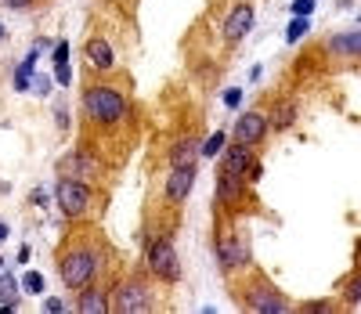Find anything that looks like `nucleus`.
Masks as SVG:
<instances>
[{
	"mask_svg": "<svg viewBox=\"0 0 361 314\" xmlns=\"http://www.w3.org/2000/svg\"><path fill=\"white\" fill-rule=\"evenodd\" d=\"M224 141H228V134L224 131H217V134H209L202 145H199V155H206V159H209V155H217L221 148H224Z\"/></svg>",
	"mask_w": 361,
	"mask_h": 314,
	"instance_id": "412c9836",
	"label": "nucleus"
},
{
	"mask_svg": "<svg viewBox=\"0 0 361 314\" xmlns=\"http://www.w3.org/2000/svg\"><path fill=\"white\" fill-rule=\"evenodd\" d=\"M253 29V8L250 4H235L231 11H228V18H224V44H238V40H246V33Z\"/></svg>",
	"mask_w": 361,
	"mask_h": 314,
	"instance_id": "9b49d317",
	"label": "nucleus"
},
{
	"mask_svg": "<svg viewBox=\"0 0 361 314\" xmlns=\"http://www.w3.org/2000/svg\"><path fill=\"white\" fill-rule=\"evenodd\" d=\"M62 174H69V177H80V181H94V174H98V159L90 152H83V148H76L73 155H66L62 159Z\"/></svg>",
	"mask_w": 361,
	"mask_h": 314,
	"instance_id": "ddd939ff",
	"label": "nucleus"
},
{
	"mask_svg": "<svg viewBox=\"0 0 361 314\" xmlns=\"http://www.w3.org/2000/svg\"><path fill=\"white\" fill-rule=\"evenodd\" d=\"M44 310H47V314H62V310H66V303H62V300H54V296H51V300L44 303Z\"/></svg>",
	"mask_w": 361,
	"mask_h": 314,
	"instance_id": "c85d7f7f",
	"label": "nucleus"
},
{
	"mask_svg": "<svg viewBox=\"0 0 361 314\" xmlns=\"http://www.w3.org/2000/svg\"><path fill=\"white\" fill-rule=\"evenodd\" d=\"M192 184H195V163H192V167H173L170 177H166V188H163L166 203H170V206H180V203L188 199Z\"/></svg>",
	"mask_w": 361,
	"mask_h": 314,
	"instance_id": "f8f14e48",
	"label": "nucleus"
},
{
	"mask_svg": "<svg viewBox=\"0 0 361 314\" xmlns=\"http://www.w3.org/2000/svg\"><path fill=\"white\" fill-rule=\"evenodd\" d=\"M0 307H18V282L11 274H0Z\"/></svg>",
	"mask_w": 361,
	"mask_h": 314,
	"instance_id": "aec40b11",
	"label": "nucleus"
},
{
	"mask_svg": "<svg viewBox=\"0 0 361 314\" xmlns=\"http://www.w3.org/2000/svg\"><path fill=\"white\" fill-rule=\"evenodd\" d=\"M343 300H347V303H361V271L350 274V282L343 286Z\"/></svg>",
	"mask_w": 361,
	"mask_h": 314,
	"instance_id": "b1692460",
	"label": "nucleus"
},
{
	"mask_svg": "<svg viewBox=\"0 0 361 314\" xmlns=\"http://www.w3.org/2000/svg\"><path fill=\"white\" fill-rule=\"evenodd\" d=\"M217 203L238 217V210L253 206L250 181H246V177H235V174H224V170H221V174H217Z\"/></svg>",
	"mask_w": 361,
	"mask_h": 314,
	"instance_id": "6e6552de",
	"label": "nucleus"
},
{
	"mask_svg": "<svg viewBox=\"0 0 361 314\" xmlns=\"http://www.w3.org/2000/svg\"><path fill=\"white\" fill-rule=\"evenodd\" d=\"M102 271V257H98V249L90 246V242H76L69 246L62 257H58V274H62V286L80 293L87 286H94V278Z\"/></svg>",
	"mask_w": 361,
	"mask_h": 314,
	"instance_id": "f03ea898",
	"label": "nucleus"
},
{
	"mask_svg": "<svg viewBox=\"0 0 361 314\" xmlns=\"http://www.w3.org/2000/svg\"><path fill=\"white\" fill-rule=\"evenodd\" d=\"M0 264H4V257H0Z\"/></svg>",
	"mask_w": 361,
	"mask_h": 314,
	"instance_id": "72a5a7b5",
	"label": "nucleus"
},
{
	"mask_svg": "<svg viewBox=\"0 0 361 314\" xmlns=\"http://www.w3.org/2000/svg\"><path fill=\"white\" fill-rule=\"evenodd\" d=\"M145 267L152 271V278L166 282V286H173V282H180V257L173 249V235H148L145 238Z\"/></svg>",
	"mask_w": 361,
	"mask_h": 314,
	"instance_id": "7ed1b4c3",
	"label": "nucleus"
},
{
	"mask_svg": "<svg viewBox=\"0 0 361 314\" xmlns=\"http://www.w3.org/2000/svg\"><path fill=\"white\" fill-rule=\"evenodd\" d=\"M83 116L94 123V127L102 131H116L119 123H127L130 119V102H127V94L119 90V87H109V83H90L83 90Z\"/></svg>",
	"mask_w": 361,
	"mask_h": 314,
	"instance_id": "f257e3e1",
	"label": "nucleus"
},
{
	"mask_svg": "<svg viewBox=\"0 0 361 314\" xmlns=\"http://www.w3.org/2000/svg\"><path fill=\"white\" fill-rule=\"evenodd\" d=\"M307 29H311V22H307V18H293V22H289V29H286V44L304 40V37H307Z\"/></svg>",
	"mask_w": 361,
	"mask_h": 314,
	"instance_id": "4be33fe9",
	"label": "nucleus"
},
{
	"mask_svg": "<svg viewBox=\"0 0 361 314\" xmlns=\"http://www.w3.org/2000/svg\"><path fill=\"white\" fill-rule=\"evenodd\" d=\"M0 40H8V29L4 25H0Z\"/></svg>",
	"mask_w": 361,
	"mask_h": 314,
	"instance_id": "2f4dec72",
	"label": "nucleus"
},
{
	"mask_svg": "<svg viewBox=\"0 0 361 314\" xmlns=\"http://www.w3.org/2000/svg\"><path fill=\"white\" fill-rule=\"evenodd\" d=\"M54 203H58V210H62L69 221H80V217L90 210V184L80 181V177L62 174L58 184H54Z\"/></svg>",
	"mask_w": 361,
	"mask_h": 314,
	"instance_id": "39448f33",
	"label": "nucleus"
},
{
	"mask_svg": "<svg viewBox=\"0 0 361 314\" xmlns=\"http://www.w3.org/2000/svg\"><path fill=\"white\" fill-rule=\"evenodd\" d=\"M325 51H329V54H336V58H357V61H361V29H350V33L329 37Z\"/></svg>",
	"mask_w": 361,
	"mask_h": 314,
	"instance_id": "4468645a",
	"label": "nucleus"
},
{
	"mask_svg": "<svg viewBox=\"0 0 361 314\" xmlns=\"http://www.w3.org/2000/svg\"><path fill=\"white\" fill-rule=\"evenodd\" d=\"M357 264H361V253H357Z\"/></svg>",
	"mask_w": 361,
	"mask_h": 314,
	"instance_id": "473e14b6",
	"label": "nucleus"
},
{
	"mask_svg": "<svg viewBox=\"0 0 361 314\" xmlns=\"http://www.w3.org/2000/svg\"><path fill=\"white\" fill-rule=\"evenodd\" d=\"M257 148L253 145H243V141H231L221 155V170L224 174H235V177H250V170L257 167Z\"/></svg>",
	"mask_w": 361,
	"mask_h": 314,
	"instance_id": "9d476101",
	"label": "nucleus"
},
{
	"mask_svg": "<svg viewBox=\"0 0 361 314\" xmlns=\"http://www.w3.org/2000/svg\"><path fill=\"white\" fill-rule=\"evenodd\" d=\"M156 307V293H152V286H148L145 278H137V274H130V278H123L119 286L109 293V310H116V314H148Z\"/></svg>",
	"mask_w": 361,
	"mask_h": 314,
	"instance_id": "20e7f679",
	"label": "nucleus"
},
{
	"mask_svg": "<svg viewBox=\"0 0 361 314\" xmlns=\"http://www.w3.org/2000/svg\"><path fill=\"white\" fill-rule=\"evenodd\" d=\"M54 61H69V40H58L54 44Z\"/></svg>",
	"mask_w": 361,
	"mask_h": 314,
	"instance_id": "cd10ccee",
	"label": "nucleus"
},
{
	"mask_svg": "<svg viewBox=\"0 0 361 314\" xmlns=\"http://www.w3.org/2000/svg\"><path fill=\"white\" fill-rule=\"evenodd\" d=\"M44 51L33 44V51H29V58L22 61V66H18V73H15V90H29V87H33V69H37V58H40Z\"/></svg>",
	"mask_w": 361,
	"mask_h": 314,
	"instance_id": "6ab92c4d",
	"label": "nucleus"
},
{
	"mask_svg": "<svg viewBox=\"0 0 361 314\" xmlns=\"http://www.w3.org/2000/svg\"><path fill=\"white\" fill-rule=\"evenodd\" d=\"M243 303H246V310H253V314H289V310H296L275 286H271L267 278H257L253 286L243 293Z\"/></svg>",
	"mask_w": 361,
	"mask_h": 314,
	"instance_id": "423d86ee",
	"label": "nucleus"
},
{
	"mask_svg": "<svg viewBox=\"0 0 361 314\" xmlns=\"http://www.w3.org/2000/svg\"><path fill=\"white\" fill-rule=\"evenodd\" d=\"M267 119H271V131H289L296 123V102L293 98H279Z\"/></svg>",
	"mask_w": 361,
	"mask_h": 314,
	"instance_id": "a211bd4d",
	"label": "nucleus"
},
{
	"mask_svg": "<svg viewBox=\"0 0 361 314\" xmlns=\"http://www.w3.org/2000/svg\"><path fill=\"white\" fill-rule=\"evenodd\" d=\"M314 11V0H293V15L296 18H307Z\"/></svg>",
	"mask_w": 361,
	"mask_h": 314,
	"instance_id": "a878e982",
	"label": "nucleus"
},
{
	"mask_svg": "<svg viewBox=\"0 0 361 314\" xmlns=\"http://www.w3.org/2000/svg\"><path fill=\"white\" fill-rule=\"evenodd\" d=\"M199 159V141L195 138H180V141H173V148H170V167H192Z\"/></svg>",
	"mask_w": 361,
	"mask_h": 314,
	"instance_id": "f3484780",
	"label": "nucleus"
},
{
	"mask_svg": "<svg viewBox=\"0 0 361 314\" xmlns=\"http://www.w3.org/2000/svg\"><path fill=\"white\" fill-rule=\"evenodd\" d=\"M83 54H87V66H90V69H98V73H109V69H112V61H116L109 40H102V37H90L87 47H83Z\"/></svg>",
	"mask_w": 361,
	"mask_h": 314,
	"instance_id": "2eb2a0df",
	"label": "nucleus"
},
{
	"mask_svg": "<svg viewBox=\"0 0 361 314\" xmlns=\"http://www.w3.org/2000/svg\"><path fill=\"white\" fill-rule=\"evenodd\" d=\"M217 264H221L224 274H238V271L250 267V246H246V238L238 231L217 235Z\"/></svg>",
	"mask_w": 361,
	"mask_h": 314,
	"instance_id": "0eeeda50",
	"label": "nucleus"
},
{
	"mask_svg": "<svg viewBox=\"0 0 361 314\" xmlns=\"http://www.w3.org/2000/svg\"><path fill=\"white\" fill-rule=\"evenodd\" d=\"M22 289L33 293V296H40V293H44V274H40V271H25V274H22Z\"/></svg>",
	"mask_w": 361,
	"mask_h": 314,
	"instance_id": "5701e85b",
	"label": "nucleus"
},
{
	"mask_svg": "<svg viewBox=\"0 0 361 314\" xmlns=\"http://www.w3.org/2000/svg\"><path fill=\"white\" fill-rule=\"evenodd\" d=\"M224 105H228V109H238V105H243V90H238V87L224 90Z\"/></svg>",
	"mask_w": 361,
	"mask_h": 314,
	"instance_id": "bb28decb",
	"label": "nucleus"
},
{
	"mask_svg": "<svg viewBox=\"0 0 361 314\" xmlns=\"http://www.w3.org/2000/svg\"><path fill=\"white\" fill-rule=\"evenodd\" d=\"M8 231H11V228H8V221L0 217V242H8Z\"/></svg>",
	"mask_w": 361,
	"mask_h": 314,
	"instance_id": "7c9ffc66",
	"label": "nucleus"
},
{
	"mask_svg": "<svg viewBox=\"0 0 361 314\" xmlns=\"http://www.w3.org/2000/svg\"><path fill=\"white\" fill-rule=\"evenodd\" d=\"M267 134H271V119H267L264 112H243V116H238V123H235V131H231L235 141L253 145V148L264 145Z\"/></svg>",
	"mask_w": 361,
	"mask_h": 314,
	"instance_id": "1a4fd4ad",
	"label": "nucleus"
},
{
	"mask_svg": "<svg viewBox=\"0 0 361 314\" xmlns=\"http://www.w3.org/2000/svg\"><path fill=\"white\" fill-rule=\"evenodd\" d=\"M76 310H80V314H109V293H105V289H94V286L80 289Z\"/></svg>",
	"mask_w": 361,
	"mask_h": 314,
	"instance_id": "dca6fc26",
	"label": "nucleus"
},
{
	"mask_svg": "<svg viewBox=\"0 0 361 314\" xmlns=\"http://www.w3.org/2000/svg\"><path fill=\"white\" fill-rule=\"evenodd\" d=\"M4 4H8L11 11H25L29 4H33V0H4Z\"/></svg>",
	"mask_w": 361,
	"mask_h": 314,
	"instance_id": "c756f323",
	"label": "nucleus"
},
{
	"mask_svg": "<svg viewBox=\"0 0 361 314\" xmlns=\"http://www.w3.org/2000/svg\"><path fill=\"white\" fill-rule=\"evenodd\" d=\"M73 80V73H69V61H54V83H69Z\"/></svg>",
	"mask_w": 361,
	"mask_h": 314,
	"instance_id": "393cba45",
	"label": "nucleus"
}]
</instances>
